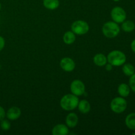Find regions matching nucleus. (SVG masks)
I'll return each instance as SVG.
<instances>
[{"mask_svg":"<svg viewBox=\"0 0 135 135\" xmlns=\"http://www.w3.org/2000/svg\"><path fill=\"white\" fill-rule=\"evenodd\" d=\"M123 72L127 76H132L135 72V69L133 65L130 63H127L125 64L123 67Z\"/></svg>","mask_w":135,"mask_h":135,"instance_id":"6ab92c4d","label":"nucleus"},{"mask_svg":"<svg viewBox=\"0 0 135 135\" xmlns=\"http://www.w3.org/2000/svg\"><path fill=\"white\" fill-rule=\"evenodd\" d=\"M21 115V111L18 107H12L10 109H8L7 112L6 113L7 117L9 119V120L11 121H14V120H17L20 117Z\"/></svg>","mask_w":135,"mask_h":135,"instance_id":"1a4fd4ad","label":"nucleus"},{"mask_svg":"<svg viewBox=\"0 0 135 135\" xmlns=\"http://www.w3.org/2000/svg\"><path fill=\"white\" fill-rule=\"evenodd\" d=\"M53 135H67L69 134V129L64 124L55 125L52 130Z\"/></svg>","mask_w":135,"mask_h":135,"instance_id":"9b49d317","label":"nucleus"},{"mask_svg":"<svg viewBox=\"0 0 135 135\" xmlns=\"http://www.w3.org/2000/svg\"><path fill=\"white\" fill-rule=\"evenodd\" d=\"M5 115H6V113H5V109H3V107L0 106V121L4 119V118L5 117Z\"/></svg>","mask_w":135,"mask_h":135,"instance_id":"4be33fe9","label":"nucleus"},{"mask_svg":"<svg viewBox=\"0 0 135 135\" xmlns=\"http://www.w3.org/2000/svg\"><path fill=\"white\" fill-rule=\"evenodd\" d=\"M112 68H113V65H111L110 63H109V64H108L106 66H105V69H106L107 71H112Z\"/></svg>","mask_w":135,"mask_h":135,"instance_id":"b1692460","label":"nucleus"},{"mask_svg":"<svg viewBox=\"0 0 135 135\" xmlns=\"http://www.w3.org/2000/svg\"><path fill=\"white\" fill-rule=\"evenodd\" d=\"M118 93L121 97H127L130 94V87L125 83H122L118 87Z\"/></svg>","mask_w":135,"mask_h":135,"instance_id":"4468645a","label":"nucleus"},{"mask_svg":"<svg viewBox=\"0 0 135 135\" xmlns=\"http://www.w3.org/2000/svg\"><path fill=\"white\" fill-rule=\"evenodd\" d=\"M129 85L132 90L135 92V73L131 76L130 80H129Z\"/></svg>","mask_w":135,"mask_h":135,"instance_id":"412c9836","label":"nucleus"},{"mask_svg":"<svg viewBox=\"0 0 135 135\" xmlns=\"http://www.w3.org/2000/svg\"><path fill=\"white\" fill-rule=\"evenodd\" d=\"M125 124L129 129L135 130V113H131L127 116Z\"/></svg>","mask_w":135,"mask_h":135,"instance_id":"dca6fc26","label":"nucleus"},{"mask_svg":"<svg viewBox=\"0 0 135 135\" xmlns=\"http://www.w3.org/2000/svg\"><path fill=\"white\" fill-rule=\"evenodd\" d=\"M43 4L46 9L54 10L59 7V0H44Z\"/></svg>","mask_w":135,"mask_h":135,"instance_id":"2eb2a0df","label":"nucleus"},{"mask_svg":"<svg viewBox=\"0 0 135 135\" xmlns=\"http://www.w3.org/2000/svg\"><path fill=\"white\" fill-rule=\"evenodd\" d=\"M1 3H0V10H1Z\"/></svg>","mask_w":135,"mask_h":135,"instance_id":"a878e982","label":"nucleus"},{"mask_svg":"<svg viewBox=\"0 0 135 135\" xmlns=\"http://www.w3.org/2000/svg\"><path fill=\"white\" fill-rule=\"evenodd\" d=\"M94 63L99 67H103L105 65L106 63L108 62V59L105 55L102 54H98L94 57Z\"/></svg>","mask_w":135,"mask_h":135,"instance_id":"f8f14e48","label":"nucleus"},{"mask_svg":"<svg viewBox=\"0 0 135 135\" xmlns=\"http://www.w3.org/2000/svg\"><path fill=\"white\" fill-rule=\"evenodd\" d=\"M79 122V117L75 113H70L66 117L65 123L67 127L70 128H74L77 125Z\"/></svg>","mask_w":135,"mask_h":135,"instance_id":"9d476101","label":"nucleus"},{"mask_svg":"<svg viewBox=\"0 0 135 135\" xmlns=\"http://www.w3.org/2000/svg\"><path fill=\"white\" fill-rule=\"evenodd\" d=\"M76 40L75 34L73 31H68L65 33L63 36V41L66 44H71Z\"/></svg>","mask_w":135,"mask_h":135,"instance_id":"f3484780","label":"nucleus"},{"mask_svg":"<svg viewBox=\"0 0 135 135\" xmlns=\"http://www.w3.org/2000/svg\"><path fill=\"white\" fill-rule=\"evenodd\" d=\"M112 19L116 23H121L126 19L127 14L125 11L121 7H115L111 12Z\"/></svg>","mask_w":135,"mask_h":135,"instance_id":"423d86ee","label":"nucleus"},{"mask_svg":"<svg viewBox=\"0 0 135 135\" xmlns=\"http://www.w3.org/2000/svg\"><path fill=\"white\" fill-rule=\"evenodd\" d=\"M78 108L79 110L83 114H86L90 111V104L88 102V101L86 100H83L79 102L78 104Z\"/></svg>","mask_w":135,"mask_h":135,"instance_id":"ddd939ff","label":"nucleus"},{"mask_svg":"<svg viewBox=\"0 0 135 135\" xmlns=\"http://www.w3.org/2000/svg\"><path fill=\"white\" fill-rule=\"evenodd\" d=\"M131 46V49L132 50H133V52L135 53V40H134L132 42Z\"/></svg>","mask_w":135,"mask_h":135,"instance_id":"393cba45","label":"nucleus"},{"mask_svg":"<svg viewBox=\"0 0 135 135\" xmlns=\"http://www.w3.org/2000/svg\"><path fill=\"white\" fill-rule=\"evenodd\" d=\"M0 125H1V128L3 131H8L11 127L10 123L8 121H7V120L3 119L2 121H1Z\"/></svg>","mask_w":135,"mask_h":135,"instance_id":"aec40b11","label":"nucleus"},{"mask_svg":"<svg viewBox=\"0 0 135 135\" xmlns=\"http://www.w3.org/2000/svg\"><path fill=\"white\" fill-rule=\"evenodd\" d=\"M79 98L73 94H66L61 99L60 105L65 111H71L75 109L79 104Z\"/></svg>","mask_w":135,"mask_h":135,"instance_id":"f257e3e1","label":"nucleus"},{"mask_svg":"<svg viewBox=\"0 0 135 135\" xmlns=\"http://www.w3.org/2000/svg\"><path fill=\"white\" fill-rule=\"evenodd\" d=\"M113 1H119V0H113Z\"/></svg>","mask_w":135,"mask_h":135,"instance_id":"bb28decb","label":"nucleus"},{"mask_svg":"<svg viewBox=\"0 0 135 135\" xmlns=\"http://www.w3.org/2000/svg\"><path fill=\"white\" fill-rule=\"evenodd\" d=\"M60 67L66 72H71L75 68V63L71 58L64 57L61 60Z\"/></svg>","mask_w":135,"mask_h":135,"instance_id":"6e6552de","label":"nucleus"},{"mask_svg":"<svg viewBox=\"0 0 135 135\" xmlns=\"http://www.w3.org/2000/svg\"><path fill=\"white\" fill-rule=\"evenodd\" d=\"M133 135H135V133H133Z\"/></svg>","mask_w":135,"mask_h":135,"instance_id":"cd10ccee","label":"nucleus"},{"mask_svg":"<svg viewBox=\"0 0 135 135\" xmlns=\"http://www.w3.org/2000/svg\"><path fill=\"white\" fill-rule=\"evenodd\" d=\"M102 32L105 37L113 38L117 36L120 32V28L115 22H106L102 27Z\"/></svg>","mask_w":135,"mask_h":135,"instance_id":"7ed1b4c3","label":"nucleus"},{"mask_svg":"<svg viewBox=\"0 0 135 135\" xmlns=\"http://www.w3.org/2000/svg\"><path fill=\"white\" fill-rule=\"evenodd\" d=\"M5 40H4V38H3L2 36H0V51L4 48V47H5Z\"/></svg>","mask_w":135,"mask_h":135,"instance_id":"5701e85b","label":"nucleus"},{"mask_svg":"<svg viewBox=\"0 0 135 135\" xmlns=\"http://www.w3.org/2000/svg\"><path fill=\"white\" fill-rule=\"evenodd\" d=\"M71 30L77 35H84L89 30V25L85 21L79 20L72 24Z\"/></svg>","mask_w":135,"mask_h":135,"instance_id":"39448f33","label":"nucleus"},{"mask_svg":"<svg viewBox=\"0 0 135 135\" xmlns=\"http://www.w3.org/2000/svg\"><path fill=\"white\" fill-rule=\"evenodd\" d=\"M122 29L127 32H131L134 30L135 25L134 22L131 21H127L123 22V25L121 26Z\"/></svg>","mask_w":135,"mask_h":135,"instance_id":"a211bd4d","label":"nucleus"},{"mask_svg":"<svg viewBox=\"0 0 135 135\" xmlns=\"http://www.w3.org/2000/svg\"><path fill=\"white\" fill-rule=\"evenodd\" d=\"M71 91L73 94L76 96H80L85 93V86L80 80H75L71 83Z\"/></svg>","mask_w":135,"mask_h":135,"instance_id":"0eeeda50","label":"nucleus"},{"mask_svg":"<svg viewBox=\"0 0 135 135\" xmlns=\"http://www.w3.org/2000/svg\"><path fill=\"white\" fill-rule=\"evenodd\" d=\"M127 103L123 97L115 98L110 104V108L113 112L116 113H123L126 109Z\"/></svg>","mask_w":135,"mask_h":135,"instance_id":"20e7f679","label":"nucleus"},{"mask_svg":"<svg viewBox=\"0 0 135 135\" xmlns=\"http://www.w3.org/2000/svg\"><path fill=\"white\" fill-rule=\"evenodd\" d=\"M126 59L125 54L119 50L111 51L107 57L108 62L113 66L123 65L126 61Z\"/></svg>","mask_w":135,"mask_h":135,"instance_id":"f03ea898","label":"nucleus"}]
</instances>
